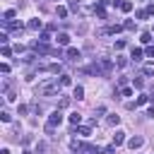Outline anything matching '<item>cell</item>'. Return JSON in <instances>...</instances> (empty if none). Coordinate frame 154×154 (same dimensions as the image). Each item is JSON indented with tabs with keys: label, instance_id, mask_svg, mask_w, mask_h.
<instances>
[{
	"label": "cell",
	"instance_id": "1",
	"mask_svg": "<svg viewBox=\"0 0 154 154\" xmlns=\"http://www.w3.org/2000/svg\"><path fill=\"white\" fill-rule=\"evenodd\" d=\"M60 79L58 77H51V79H43L38 87H36V94H41V96H55L58 91H60Z\"/></svg>",
	"mask_w": 154,
	"mask_h": 154
},
{
	"label": "cell",
	"instance_id": "2",
	"mask_svg": "<svg viewBox=\"0 0 154 154\" xmlns=\"http://www.w3.org/2000/svg\"><path fill=\"white\" fill-rule=\"evenodd\" d=\"M63 123V113L60 111H53L51 116H48V123H46V132H53L55 130V125H60Z\"/></svg>",
	"mask_w": 154,
	"mask_h": 154
},
{
	"label": "cell",
	"instance_id": "3",
	"mask_svg": "<svg viewBox=\"0 0 154 154\" xmlns=\"http://www.w3.org/2000/svg\"><path fill=\"white\" fill-rule=\"evenodd\" d=\"M142 144H144V140H142L140 135H135V137H130V140H128V147H130V149H140Z\"/></svg>",
	"mask_w": 154,
	"mask_h": 154
},
{
	"label": "cell",
	"instance_id": "4",
	"mask_svg": "<svg viewBox=\"0 0 154 154\" xmlns=\"http://www.w3.org/2000/svg\"><path fill=\"white\" fill-rule=\"evenodd\" d=\"M65 55H67L70 60H79V58H82V53H79L77 48H67V51H65Z\"/></svg>",
	"mask_w": 154,
	"mask_h": 154
},
{
	"label": "cell",
	"instance_id": "5",
	"mask_svg": "<svg viewBox=\"0 0 154 154\" xmlns=\"http://www.w3.org/2000/svg\"><path fill=\"white\" fill-rule=\"evenodd\" d=\"M125 142V132L123 130H116V135H113V144L118 147V144H123Z\"/></svg>",
	"mask_w": 154,
	"mask_h": 154
},
{
	"label": "cell",
	"instance_id": "6",
	"mask_svg": "<svg viewBox=\"0 0 154 154\" xmlns=\"http://www.w3.org/2000/svg\"><path fill=\"white\" fill-rule=\"evenodd\" d=\"M34 48H36V53H41V55H46V53H53L46 43H34Z\"/></svg>",
	"mask_w": 154,
	"mask_h": 154
},
{
	"label": "cell",
	"instance_id": "7",
	"mask_svg": "<svg viewBox=\"0 0 154 154\" xmlns=\"http://www.w3.org/2000/svg\"><path fill=\"white\" fill-rule=\"evenodd\" d=\"M101 67H103V72H111V70H113V63H111L108 58H101Z\"/></svg>",
	"mask_w": 154,
	"mask_h": 154
},
{
	"label": "cell",
	"instance_id": "8",
	"mask_svg": "<svg viewBox=\"0 0 154 154\" xmlns=\"http://www.w3.org/2000/svg\"><path fill=\"white\" fill-rule=\"evenodd\" d=\"M142 55H144V53H142V48H132V55H130V58L137 63V60H142Z\"/></svg>",
	"mask_w": 154,
	"mask_h": 154
},
{
	"label": "cell",
	"instance_id": "9",
	"mask_svg": "<svg viewBox=\"0 0 154 154\" xmlns=\"http://www.w3.org/2000/svg\"><path fill=\"white\" fill-rule=\"evenodd\" d=\"M46 70H48V72H55V75H58V72H63V65H60V63H53V65H48Z\"/></svg>",
	"mask_w": 154,
	"mask_h": 154
},
{
	"label": "cell",
	"instance_id": "10",
	"mask_svg": "<svg viewBox=\"0 0 154 154\" xmlns=\"http://www.w3.org/2000/svg\"><path fill=\"white\" fill-rule=\"evenodd\" d=\"M58 43H60V46H67V43H70V36H67V34H58Z\"/></svg>",
	"mask_w": 154,
	"mask_h": 154
},
{
	"label": "cell",
	"instance_id": "11",
	"mask_svg": "<svg viewBox=\"0 0 154 154\" xmlns=\"http://www.w3.org/2000/svg\"><path fill=\"white\" fill-rule=\"evenodd\" d=\"M70 123H72V125L77 128V125L82 123V116H79V113H72V116H70Z\"/></svg>",
	"mask_w": 154,
	"mask_h": 154
},
{
	"label": "cell",
	"instance_id": "12",
	"mask_svg": "<svg viewBox=\"0 0 154 154\" xmlns=\"http://www.w3.org/2000/svg\"><path fill=\"white\" fill-rule=\"evenodd\" d=\"M120 10H123V12H130V10H132V2H130V0H123V2H120Z\"/></svg>",
	"mask_w": 154,
	"mask_h": 154
},
{
	"label": "cell",
	"instance_id": "13",
	"mask_svg": "<svg viewBox=\"0 0 154 154\" xmlns=\"http://www.w3.org/2000/svg\"><path fill=\"white\" fill-rule=\"evenodd\" d=\"M26 26H29V29H34V31H36V29H41V19H31Z\"/></svg>",
	"mask_w": 154,
	"mask_h": 154
},
{
	"label": "cell",
	"instance_id": "14",
	"mask_svg": "<svg viewBox=\"0 0 154 154\" xmlns=\"http://www.w3.org/2000/svg\"><path fill=\"white\" fill-rule=\"evenodd\" d=\"M72 96H75L77 101H79V99H84V89H82V87H75V94H72Z\"/></svg>",
	"mask_w": 154,
	"mask_h": 154
},
{
	"label": "cell",
	"instance_id": "15",
	"mask_svg": "<svg viewBox=\"0 0 154 154\" xmlns=\"http://www.w3.org/2000/svg\"><path fill=\"white\" fill-rule=\"evenodd\" d=\"M94 12H96V17H101V19H106V10L99 5V7H94Z\"/></svg>",
	"mask_w": 154,
	"mask_h": 154
},
{
	"label": "cell",
	"instance_id": "16",
	"mask_svg": "<svg viewBox=\"0 0 154 154\" xmlns=\"http://www.w3.org/2000/svg\"><path fill=\"white\" fill-rule=\"evenodd\" d=\"M2 17H5L2 22H12V19H14V10H7V12L2 14Z\"/></svg>",
	"mask_w": 154,
	"mask_h": 154
},
{
	"label": "cell",
	"instance_id": "17",
	"mask_svg": "<svg viewBox=\"0 0 154 154\" xmlns=\"http://www.w3.org/2000/svg\"><path fill=\"white\" fill-rule=\"evenodd\" d=\"M118 120H120V116H116V113L108 116V125H118Z\"/></svg>",
	"mask_w": 154,
	"mask_h": 154
},
{
	"label": "cell",
	"instance_id": "18",
	"mask_svg": "<svg viewBox=\"0 0 154 154\" xmlns=\"http://www.w3.org/2000/svg\"><path fill=\"white\" fill-rule=\"evenodd\" d=\"M140 38H142V43H152V34H149V31H144Z\"/></svg>",
	"mask_w": 154,
	"mask_h": 154
},
{
	"label": "cell",
	"instance_id": "19",
	"mask_svg": "<svg viewBox=\"0 0 154 154\" xmlns=\"http://www.w3.org/2000/svg\"><path fill=\"white\" fill-rule=\"evenodd\" d=\"M116 63H118V67H125V65H128V58H123V55H118V58H116Z\"/></svg>",
	"mask_w": 154,
	"mask_h": 154
},
{
	"label": "cell",
	"instance_id": "20",
	"mask_svg": "<svg viewBox=\"0 0 154 154\" xmlns=\"http://www.w3.org/2000/svg\"><path fill=\"white\" fill-rule=\"evenodd\" d=\"M77 132H79L82 137H89V135H91V130H89V128H77Z\"/></svg>",
	"mask_w": 154,
	"mask_h": 154
},
{
	"label": "cell",
	"instance_id": "21",
	"mask_svg": "<svg viewBox=\"0 0 154 154\" xmlns=\"http://www.w3.org/2000/svg\"><path fill=\"white\" fill-rule=\"evenodd\" d=\"M58 17H67V7H63V5H58Z\"/></svg>",
	"mask_w": 154,
	"mask_h": 154
},
{
	"label": "cell",
	"instance_id": "22",
	"mask_svg": "<svg viewBox=\"0 0 154 154\" xmlns=\"http://www.w3.org/2000/svg\"><path fill=\"white\" fill-rule=\"evenodd\" d=\"M142 72H144V75H154V65H144Z\"/></svg>",
	"mask_w": 154,
	"mask_h": 154
},
{
	"label": "cell",
	"instance_id": "23",
	"mask_svg": "<svg viewBox=\"0 0 154 154\" xmlns=\"http://www.w3.org/2000/svg\"><path fill=\"white\" fill-rule=\"evenodd\" d=\"M147 101H149V96H137V101H135V103H137V106H144Z\"/></svg>",
	"mask_w": 154,
	"mask_h": 154
},
{
	"label": "cell",
	"instance_id": "24",
	"mask_svg": "<svg viewBox=\"0 0 154 154\" xmlns=\"http://www.w3.org/2000/svg\"><path fill=\"white\" fill-rule=\"evenodd\" d=\"M0 118H2L5 123H10V120H12V116H10V111H2V113H0Z\"/></svg>",
	"mask_w": 154,
	"mask_h": 154
},
{
	"label": "cell",
	"instance_id": "25",
	"mask_svg": "<svg viewBox=\"0 0 154 154\" xmlns=\"http://www.w3.org/2000/svg\"><path fill=\"white\" fill-rule=\"evenodd\" d=\"M135 17H137V19H144V17H147V10H137Z\"/></svg>",
	"mask_w": 154,
	"mask_h": 154
},
{
	"label": "cell",
	"instance_id": "26",
	"mask_svg": "<svg viewBox=\"0 0 154 154\" xmlns=\"http://www.w3.org/2000/svg\"><path fill=\"white\" fill-rule=\"evenodd\" d=\"M123 26H125V29H128V31H132V29H135V22H132V19H128V22H125V24H123Z\"/></svg>",
	"mask_w": 154,
	"mask_h": 154
},
{
	"label": "cell",
	"instance_id": "27",
	"mask_svg": "<svg viewBox=\"0 0 154 154\" xmlns=\"http://www.w3.org/2000/svg\"><path fill=\"white\" fill-rule=\"evenodd\" d=\"M2 55L10 58V55H12V48H10V46H2Z\"/></svg>",
	"mask_w": 154,
	"mask_h": 154
},
{
	"label": "cell",
	"instance_id": "28",
	"mask_svg": "<svg viewBox=\"0 0 154 154\" xmlns=\"http://www.w3.org/2000/svg\"><path fill=\"white\" fill-rule=\"evenodd\" d=\"M70 82H72V79H70V77H67V75H63V77H60V84H63V87H67V84H70Z\"/></svg>",
	"mask_w": 154,
	"mask_h": 154
},
{
	"label": "cell",
	"instance_id": "29",
	"mask_svg": "<svg viewBox=\"0 0 154 154\" xmlns=\"http://www.w3.org/2000/svg\"><path fill=\"white\" fill-rule=\"evenodd\" d=\"M48 41H51V36H48V31H43L41 34V43H48Z\"/></svg>",
	"mask_w": 154,
	"mask_h": 154
},
{
	"label": "cell",
	"instance_id": "30",
	"mask_svg": "<svg viewBox=\"0 0 154 154\" xmlns=\"http://www.w3.org/2000/svg\"><path fill=\"white\" fill-rule=\"evenodd\" d=\"M116 48H118V51H123V48H125V41H123V38H118V41H116Z\"/></svg>",
	"mask_w": 154,
	"mask_h": 154
},
{
	"label": "cell",
	"instance_id": "31",
	"mask_svg": "<svg viewBox=\"0 0 154 154\" xmlns=\"http://www.w3.org/2000/svg\"><path fill=\"white\" fill-rule=\"evenodd\" d=\"M120 94H123V96H132V89H128V87H123V89H120Z\"/></svg>",
	"mask_w": 154,
	"mask_h": 154
},
{
	"label": "cell",
	"instance_id": "32",
	"mask_svg": "<svg viewBox=\"0 0 154 154\" xmlns=\"http://www.w3.org/2000/svg\"><path fill=\"white\" fill-rule=\"evenodd\" d=\"M67 106H70V99H67V96H65V99H60V108H67Z\"/></svg>",
	"mask_w": 154,
	"mask_h": 154
},
{
	"label": "cell",
	"instance_id": "33",
	"mask_svg": "<svg viewBox=\"0 0 154 154\" xmlns=\"http://www.w3.org/2000/svg\"><path fill=\"white\" fill-rule=\"evenodd\" d=\"M103 154H116V147H106V149H103Z\"/></svg>",
	"mask_w": 154,
	"mask_h": 154
},
{
	"label": "cell",
	"instance_id": "34",
	"mask_svg": "<svg viewBox=\"0 0 154 154\" xmlns=\"http://www.w3.org/2000/svg\"><path fill=\"white\" fill-rule=\"evenodd\" d=\"M147 55H149V58H154V46H149V48H147Z\"/></svg>",
	"mask_w": 154,
	"mask_h": 154
},
{
	"label": "cell",
	"instance_id": "35",
	"mask_svg": "<svg viewBox=\"0 0 154 154\" xmlns=\"http://www.w3.org/2000/svg\"><path fill=\"white\" fill-rule=\"evenodd\" d=\"M147 14H154V5H149V7H147Z\"/></svg>",
	"mask_w": 154,
	"mask_h": 154
},
{
	"label": "cell",
	"instance_id": "36",
	"mask_svg": "<svg viewBox=\"0 0 154 154\" xmlns=\"http://www.w3.org/2000/svg\"><path fill=\"white\" fill-rule=\"evenodd\" d=\"M147 116H149V118H154V108H149V111H147Z\"/></svg>",
	"mask_w": 154,
	"mask_h": 154
}]
</instances>
